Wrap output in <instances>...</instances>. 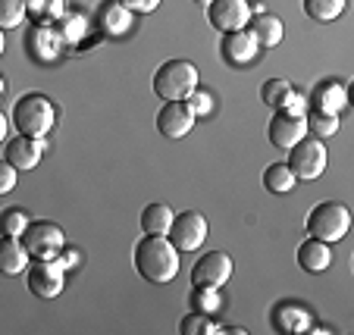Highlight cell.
Listing matches in <instances>:
<instances>
[{"mask_svg":"<svg viewBox=\"0 0 354 335\" xmlns=\"http://www.w3.org/2000/svg\"><path fill=\"white\" fill-rule=\"evenodd\" d=\"M135 269L145 282L167 285L179 276V251L167 235H145L135 245Z\"/></svg>","mask_w":354,"mask_h":335,"instance_id":"obj_1","label":"cell"},{"mask_svg":"<svg viewBox=\"0 0 354 335\" xmlns=\"http://www.w3.org/2000/svg\"><path fill=\"white\" fill-rule=\"evenodd\" d=\"M13 126L19 128V135L44 138V135L57 126L54 101L44 97V94H38V91L22 94L19 101H16V107H13Z\"/></svg>","mask_w":354,"mask_h":335,"instance_id":"obj_2","label":"cell"},{"mask_svg":"<svg viewBox=\"0 0 354 335\" xmlns=\"http://www.w3.org/2000/svg\"><path fill=\"white\" fill-rule=\"evenodd\" d=\"M198 88V66L188 60H167L154 73V94L160 101H185Z\"/></svg>","mask_w":354,"mask_h":335,"instance_id":"obj_3","label":"cell"},{"mask_svg":"<svg viewBox=\"0 0 354 335\" xmlns=\"http://www.w3.org/2000/svg\"><path fill=\"white\" fill-rule=\"evenodd\" d=\"M19 242L32 260H57L63 254V248H66V235L50 220H28L26 232L19 235Z\"/></svg>","mask_w":354,"mask_h":335,"instance_id":"obj_4","label":"cell"},{"mask_svg":"<svg viewBox=\"0 0 354 335\" xmlns=\"http://www.w3.org/2000/svg\"><path fill=\"white\" fill-rule=\"evenodd\" d=\"M351 229V213H348L345 204H335V201H323L310 210L308 216V232L310 238H320L326 245L342 242Z\"/></svg>","mask_w":354,"mask_h":335,"instance_id":"obj_5","label":"cell"},{"mask_svg":"<svg viewBox=\"0 0 354 335\" xmlns=\"http://www.w3.org/2000/svg\"><path fill=\"white\" fill-rule=\"evenodd\" d=\"M326 163H329V154L323 148V138H314V135H304V138L288 148V169L295 173L298 182H314L326 173Z\"/></svg>","mask_w":354,"mask_h":335,"instance_id":"obj_6","label":"cell"},{"mask_svg":"<svg viewBox=\"0 0 354 335\" xmlns=\"http://www.w3.org/2000/svg\"><path fill=\"white\" fill-rule=\"evenodd\" d=\"M26 282L38 301H54L66 285V269L57 260H35L26 267Z\"/></svg>","mask_w":354,"mask_h":335,"instance_id":"obj_7","label":"cell"},{"mask_svg":"<svg viewBox=\"0 0 354 335\" xmlns=\"http://www.w3.org/2000/svg\"><path fill=\"white\" fill-rule=\"evenodd\" d=\"M210 226H207V216L198 213V210H185V213L173 216V226H169L167 238L176 245V251H198L207 238Z\"/></svg>","mask_w":354,"mask_h":335,"instance_id":"obj_8","label":"cell"},{"mask_svg":"<svg viewBox=\"0 0 354 335\" xmlns=\"http://www.w3.org/2000/svg\"><path fill=\"white\" fill-rule=\"evenodd\" d=\"M251 3L248 0H210L207 3V19L216 32H239L251 19Z\"/></svg>","mask_w":354,"mask_h":335,"instance_id":"obj_9","label":"cell"},{"mask_svg":"<svg viewBox=\"0 0 354 335\" xmlns=\"http://www.w3.org/2000/svg\"><path fill=\"white\" fill-rule=\"evenodd\" d=\"M232 279V257L223 254V251H210V254L198 257L192 269V282L194 285H210V289H220Z\"/></svg>","mask_w":354,"mask_h":335,"instance_id":"obj_10","label":"cell"},{"mask_svg":"<svg viewBox=\"0 0 354 335\" xmlns=\"http://www.w3.org/2000/svg\"><path fill=\"white\" fill-rule=\"evenodd\" d=\"M194 126V113L185 107V101H167L160 107V113H157V128H160L163 138H185L188 132H192Z\"/></svg>","mask_w":354,"mask_h":335,"instance_id":"obj_11","label":"cell"},{"mask_svg":"<svg viewBox=\"0 0 354 335\" xmlns=\"http://www.w3.org/2000/svg\"><path fill=\"white\" fill-rule=\"evenodd\" d=\"M304 135H308L304 116H288V113H282V110H276V116L270 119V144L279 151L295 148Z\"/></svg>","mask_w":354,"mask_h":335,"instance_id":"obj_12","label":"cell"},{"mask_svg":"<svg viewBox=\"0 0 354 335\" xmlns=\"http://www.w3.org/2000/svg\"><path fill=\"white\" fill-rule=\"evenodd\" d=\"M41 157H44V141L19 135V138H13L7 144V157H3V160H7L16 173H28V169H35L41 163Z\"/></svg>","mask_w":354,"mask_h":335,"instance_id":"obj_13","label":"cell"},{"mask_svg":"<svg viewBox=\"0 0 354 335\" xmlns=\"http://www.w3.org/2000/svg\"><path fill=\"white\" fill-rule=\"evenodd\" d=\"M257 38L248 28H239V32H226L223 35V60L232 63V66H248V63L257 57Z\"/></svg>","mask_w":354,"mask_h":335,"instance_id":"obj_14","label":"cell"},{"mask_svg":"<svg viewBox=\"0 0 354 335\" xmlns=\"http://www.w3.org/2000/svg\"><path fill=\"white\" fill-rule=\"evenodd\" d=\"M310 110H323V113H342V110L348 107V88L345 82H320V85L314 88V94L308 97Z\"/></svg>","mask_w":354,"mask_h":335,"instance_id":"obj_15","label":"cell"},{"mask_svg":"<svg viewBox=\"0 0 354 335\" xmlns=\"http://www.w3.org/2000/svg\"><path fill=\"white\" fill-rule=\"evenodd\" d=\"M273 326H276V332L298 335V332H310L314 323H310V314L301 304H279L273 310Z\"/></svg>","mask_w":354,"mask_h":335,"instance_id":"obj_16","label":"cell"},{"mask_svg":"<svg viewBox=\"0 0 354 335\" xmlns=\"http://www.w3.org/2000/svg\"><path fill=\"white\" fill-rule=\"evenodd\" d=\"M28 267V251L19 238L0 235V276H22Z\"/></svg>","mask_w":354,"mask_h":335,"instance_id":"obj_17","label":"cell"},{"mask_svg":"<svg viewBox=\"0 0 354 335\" xmlns=\"http://www.w3.org/2000/svg\"><path fill=\"white\" fill-rule=\"evenodd\" d=\"M97 22H100V28H104V35L120 38V35H126L129 28H132V13L122 7L120 0H107V3H100V10H97Z\"/></svg>","mask_w":354,"mask_h":335,"instance_id":"obj_18","label":"cell"},{"mask_svg":"<svg viewBox=\"0 0 354 335\" xmlns=\"http://www.w3.org/2000/svg\"><path fill=\"white\" fill-rule=\"evenodd\" d=\"M333 263V248L320 238H308V242L298 248V267L304 273H323Z\"/></svg>","mask_w":354,"mask_h":335,"instance_id":"obj_19","label":"cell"},{"mask_svg":"<svg viewBox=\"0 0 354 335\" xmlns=\"http://www.w3.org/2000/svg\"><path fill=\"white\" fill-rule=\"evenodd\" d=\"M245 28L254 35L261 47H276L282 41V35H286V28H282V19H276V16H267V13H254V19H248Z\"/></svg>","mask_w":354,"mask_h":335,"instance_id":"obj_20","label":"cell"},{"mask_svg":"<svg viewBox=\"0 0 354 335\" xmlns=\"http://www.w3.org/2000/svg\"><path fill=\"white\" fill-rule=\"evenodd\" d=\"M173 207L169 204H147L145 210H141V229H145V235H167L169 226H173Z\"/></svg>","mask_w":354,"mask_h":335,"instance_id":"obj_21","label":"cell"},{"mask_svg":"<svg viewBox=\"0 0 354 335\" xmlns=\"http://www.w3.org/2000/svg\"><path fill=\"white\" fill-rule=\"evenodd\" d=\"M295 185H298V179L288 169V163H270L263 169V188H267L270 195H288Z\"/></svg>","mask_w":354,"mask_h":335,"instance_id":"obj_22","label":"cell"},{"mask_svg":"<svg viewBox=\"0 0 354 335\" xmlns=\"http://www.w3.org/2000/svg\"><path fill=\"white\" fill-rule=\"evenodd\" d=\"M348 0H304V13L314 22H333L345 13Z\"/></svg>","mask_w":354,"mask_h":335,"instance_id":"obj_23","label":"cell"},{"mask_svg":"<svg viewBox=\"0 0 354 335\" xmlns=\"http://www.w3.org/2000/svg\"><path fill=\"white\" fill-rule=\"evenodd\" d=\"M304 126L314 138H329L339 132V113H323V110H308L304 113Z\"/></svg>","mask_w":354,"mask_h":335,"instance_id":"obj_24","label":"cell"},{"mask_svg":"<svg viewBox=\"0 0 354 335\" xmlns=\"http://www.w3.org/2000/svg\"><path fill=\"white\" fill-rule=\"evenodd\" d=\"M26 44H32L35 50H38L41 60H50V57H57V50H60V35L54 32V28H35L32 38L26 41Z\"/></svg>","mask_w":354,"mask_h":335,"instance_id":"obj_25","label":"cell"},{"mask_svg":"<svg viewBox=\"0 0 354 335\" xmlns=\"http://www.w3.org/2000/svg\"><path fill=\"white\" fill-rule=\"evenodd\" d=\"M192 307L198 310V314H216V310L223 307V298H220V291L210 289V285H194Z\"/></svg>","mask_w":354,"mask_h":335,"instance_id":"obj_26","label":"cell"},{"mask_svg":"<svg viewBox=\"0 0 354 335\" xmlns=\"http://www.w3.org/2000/svg\"><path fill=\"white\" fill-rule=\"evenodd\" d=\"M26 226H28L26 210L7 207L3 213H0V235H13V238H19V235L26 232Z\"/></svg>","mask_w":354,"mask_h":335,"instance_id":"obj_27","label":"cell"},{"mask_svg":"<svg viewBox=\"0 0 354 335\" xmlns=\"http://www.w3.org/2000/svg\"><path fill=\"white\" fill-rule=\"evenodd\" d=\"M288 91H292V85H288L286 79H270V82H263V88H261V101L267 104V107L279 110L282 101L288 97Z\"/></svg>","mask_w":354,"mask_h":335,"instance_id":"obj_28","label":"cell"},{"mask_svg":"<svg viewBox=\"0 0 354 335\" xmlns=\"http://www.w3.org/2000/svg\"><path fill=\"white\" fill-rule=\"evenodd\" d=\"M26 19V0H0V28H16Z\"/></svg>","mask_w":354,"mask_h":335,"instance_id":"obj_29","label":"cell"},{"mask_svg":"<svg viewBox=\"0 0 354 335\" xmlns=\"http://www.w3.org/2000/svg\"><path fill=\"white\" fill-rule=\"evenodd\" d=\"M179 332L182 335H204V332H220V329L214 326V323L207 320V314H188V316H182V323H179Z\"/></svg>","mask_w":354,"mask_h":335,"instance_id":"obj_30","label":"cell"},{"mask_svg":"<svg viewBox=\"0 0 354 335\" xmlns=\"http://www.w3.org/2000/svg\"><path fill=\"white\" fill-rule=\"evenodd\" d=\"M185 107L194 113V119H198V116L214 113V94H210V91H198V88H194V91L185 97Z\"/></svg>","mask_w":354,"mask_h":335,"instance_id":"obj_31","label":"cell"},{"mask_svg":"<svg viewBox=\"0 0 354 335\" xmlns=\"http://www.w3.org/2000/svg\"><path fill=\"white\" fill-rule=\"evenodd\" d=\"M279 110H282V113H288V116H304L310 110V104H308V97H304V94H298L292 88V91H288V97L282 101Z\"/></svg>","mask_w":354,"mask_h":335,"instance_id":"obj_32","label":"cell"},{"mask_svg":"<svg viewBox=\"0 0 354 335\" xmlns=\"http://www.w3.org/2000/svg\"><path fill=\"white\" fill-rule=\"evenodd\" d=\"M16 179H19V173L7 160H0V195H10L16 188Z\"/></svg>","mask_w":354,"mask_h":335,"instance_id":"obj_33","label":"cell"},{"mask_svg":"<svg viewBox=\"0 0 354 335\" xmlns=\"http://www.w3.org/2000/svg\"><path fill=\"white\" fill-rule=\"evenodd\" d=\"M129 13H154L160 7V0H120Z\"/></svg>","mask_w":354,"mask_h":335,"instance_id":"obj_34","label":"cell"},{"mask_svg":"<svg viewBox=\"0 0 354 335\" xmlns=\"http://www.w3.org/2000/svg\"><path fill=\"white\" fill-rule=\"evenodd\" d=\"M57 263H60L63 269H69L73 263H79V254H75V251H69V248H63V254L57 257Z\"/></svg>","mask_w":354,"mask_h":335,"instance_id":"obj_35","label":"cell"},{"mask_svg":"<svg viewBox=\"0 0 354 335\" xmlns=\"http://www.w3.org/2000/svg\"><path fill=\"white\" fill-rule=\"evenodd\" d=\"M7 128H10V122H7V116L0 113V144H3V138H7Z\"/></svg>","mask_w":354,"mask_h":335,"instance_id":"obj_36","label":"cell"},{"mask_svg":"<svg viewBox=\"0 0 354 335\" xmlns=\"http://www.w3.org/2000/svg\"><path fill=\"white\" fill-rule=\"evenodd\" d=\"M3 50H7V38H3V28H0V57H3Z\"/></svg>","mask_w":354,"mask_h":335,"instance_id":"obj_37","label":"cell"},{"mask_svg":"<svg viewBox=\"0 0 354 335\" xmlns=\"http://www.w3.org/2000/svg\"><path fill=\"white\" fill-rule=\"evenodd\" d=\"M3 91H7V82H3V75H0V101H3Z\"/></svg>","mask_w":354,"mask_h":335,"instance_id":"obj_38","label":"cell"},{"mask_svg":"<svg viewBox=\"0 0 354 335\" xmlns=\"http://www.w3.org/2000/svg\"><path fill=\"white\" fill-rule=\"evenodd\" d=\"M194 3H201V7H207V3H210V0H194Z\"/></svg>","mask_w":354,"mask_h":335,"instance_id":"obj_39","label":"cell"}]
</instances>
